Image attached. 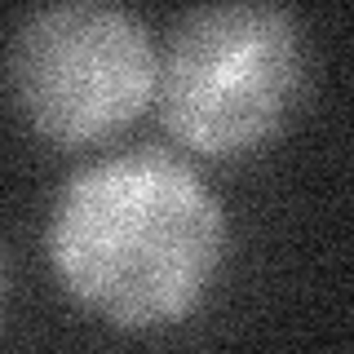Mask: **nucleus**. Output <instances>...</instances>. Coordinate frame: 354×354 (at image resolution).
<instances>
[{
  "label": "nucleus",
  "instance_id": "obj_1",
  "mask_svg": "<svg viewBox=\"0 0 354 354\" xmlns=\"http://www.w3.org/2000/svg\"><path fill=\"white\" fill-rule=\"evenodd\" d=\"M58 288L115 332H164L204 310L230 257V217L177 151L129 147L62 177L44 217Z\"/></svg>",
  "mask_w": 354,
  "mask_h": 354
},
{
  "label": "nucleus",
  "instance_id": "obj_2",
  "mask_svg": "<svg viewBox=\"0 0 354 354\" xmlns=\"http://www.w3.org/2000/svg\"><path fill=\"white\" fill-rule=\"evenodd\" d=\"M310 84V40L283 5H199L160 44L155 106L186 151L239 160L279 138Z\"/></svg>",
  "mask_w": 354,
  "mask_h": 354
},
{
  "label": "nucleus",
  "instance_id": "obj_3",
  "mask_svg": "<svg viewBox=\"0 0 354 354\" xmlns=\"http://www.w3.org/2000/svg\"><path fill=\"white\" fill-rule=\"evenodd\" d=\"M160 44L124 5L66 0L18 18L5 44V97L53 147L106 142L155 102Z\"/></svg>",
  "mask_w": 354,
  "mask_h": 354
},
{
  "label": "nucleus",
  "instance_id": "obj_4",
  "mask_svg": "<svg viewBox=\"0 0 354 354\" xmlns=\"http://www.w3.org/2000/svg\"><path fill=\"white\" fill-rule=\"evenodd\" d=\"M5 292H9V261H5V243H0V310H5Z\"/></svg>",
  "mask_w": 354,
  "mask_h": 354
}]
</instances>
